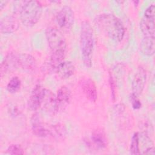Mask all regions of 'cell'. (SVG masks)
<instances>
[{"label":"cell","instance_id":"cell-1","mask_svg":"<svg viewBox=\"0 0 155 155\" xmlns=\"http://www.w3.org/2000/svg\"><path fill=\"white\" fill-rule=\"evenodd\" d=\"M45 36L51 51L50 66L54 70L65 55L67 42L62 33L54 27H48L45 30Z\"/></svg>","mask_w":155,"mask_h":155},{"label":"cell","instance_id":"cell-2","mask_svg":"<svg viewBox=\"0 0 155 155\" xmlns=\"http://www.w3.org/2000/svg\"><path fill=\"white\" fill-rule=\"evenodd\" d=\"M94 23L110 39L116 42L122 40L125 27L120 19L114 15L108 13L99 14L94 18Z\"/></svg>","mask_w":155,"mask_h":155},{"label":"cell","instance_id":"cell-3","mask_svg":"<svg viewBox=\"0 0 155 155\" xmlns=\"http://www.w3.org/2000/svg\"><path fill=\"white\" fill-rule=\"evenodd\" d=\"M94 44V33L90 23L84 21L81 26L80 48L84 64L87 67H91L92 54Z\"/></svg>","mask_w":155,"mask_h":155},{"label":"cell","instance_id":"cell-4","mask_svg":"<svg viewBox=\"0 0 155 155\" xmlns=\"http://www.w3.org/2000/svg\"><path fill=\"white\" fill-rule=\"evenodd\" d=\"M18 13L21 23L27 27H31L40 19L42 13V6L38 1H24L20 5Z\"/></svg>","mask_w":155,"mask_h":155},{"label":"cell","instance_id":"cell-5","mask_svg":"<svg viewBox=\"0 0 155 155\" xmlns=\"http://www.w3.org/2000/svg\"><path fill=\"white\" fill-rule=\"evenodd\" d=\"M154 19L155 6L152 4L146 8L139 23L140 29L144 36H154Z\"/></svg>","mask_w":155,"mask_h":155},{"label":"cell","instance_id":"cell-6","mask_svg":"<svg viewBox=\"0 0 155 155\" xmlns=\"http://www.w3.org/2000/svg\"><path fill=\"white\" fill-rule=\"evenodd\" d=\"M56 19L58 25L61 29L66 31L70 30L74 22L73 10L69 6H64L58 12Z\"/></svg>","mask_w":155,"mask_h":155},{"label":"cell","instance_id":"cell-7","mask_svg":"<svg viewBox=\"0 0 155 155\" xmlns=\"http://www.w3.org/2000/svg\"><path fill=\"white\" fill-rule=\"evenodd\" d=\"M19 67V54L15 51L7 53L1 64V76L15 71Z\"/></svg>","mask_w":155,"mask_h":155},{"label":"cell","instance_id":"cell-8","mask_svg":"<svg viewBox=\"0 0 155 155\" xmlns=\"http://www.w3.org/2000/svg\"><path fill=\"white\" fill-rule=\"evenodd\" d=\"M147 81V71L145 69L139 66L134 76L131 83L132 94L139 96L144 90Z\"/></svg>","mask_w":155,"mask_h":155},{"label":"cell","instance_id":"cell-9","mask_svg":"<svg viewBox=\"0 0 155 155\" xmlns=\"http://www.w3.org/2000/svg\"><path fill=\"white\" fill-rule=\"evenodd\" d=\"M71 92L66 86L61 87L56 96V112L64 111L71 101Z\"/></svg>","mask_w":155,"mask_h":155},{"label":"cell","instance_id":"cell-10","mask_svg":"<svg viewBox=\"0 0 155 155\" xmlns=\"http://www.w3.org/2000/svg\"><path fill=\"white\" fill-rule=\"evenodd\" d=\"M19 27V20L15 15L4 16L0 21V30L2 33L9 34L15 32Z\"/></svg>","mask_w":155,"mask_h":155},{"label":"cell","instance_id":"cell-11","mask_svg":"<svg viewBox=\"0 0 155 155\" xmlns=\"http://www.w3.org/2000/svg\"><path fill=\"white\" fill-rule=\"evenodd\" d=\"M41 108H42L49 113H56V96H54L51 90L45 88H44L43 90Z\"/></svg>","mask_w":155,"mask_h":155},{"label":"cell","instance_id":"cell-12","mask_svg":"<svg viewBox=\"0 0 155 155\" xmlns=\"http://www.w3.org/2000/svg\"><path fill=\"white\" fill-rule=\"evenodd\" d=\"M82 91L86 97L91 102H96L97 98L96 86L94 81L90 78H85L80 82Z\"/></svg>","mask_w":155,"mask_h":155},{"label":"cell","instance_id":"cell-13","mask_svg":"<svg viewBox=\"0 0 155 155\" xmlns=\"http://www.w3.org/2000/svg\"><path fill=\"white\" fill-rule=\"evenodd\" d=\"M43 90L44 87L39 84L33 88L28 100V106L31 110L36 111L41 108Z\"/></svg>","mask_w":155,"mask_h":155},{"label":"cell","instance_id":"cell-14","mask_svg":"<svg viewBox=\"0 0 155 155\" xmlns=\"http://www.w3.org/2000/svg\"><path fill=\"white\" fill-rule=\"evenodd\" d=\"M31 130L35 135L40 137H45L49 136L48 127H45L41 122L38 114L33 115L31 119Z\"/></svg>","mask_w":155,"mask_h":155},{"label":"cell","instance_id":"cell-15","mask_svg":"<svg viewBox=\"0 0 155 155\" xmlns=\"http://www.w3.org/2000/svg\"><path fill=\"white\" fill-rule=\"evenodd\" d=\"M54 71L61 79H67L74 74L75 67L71 61H62L56 67Z\"/></svg>","mask_w":155,"mask_h":155},{"label":"cell","instance_id":"cell-16","mask_svg":"<svg viewBox=\"0 0 155 155\" xmlns=\"http://www.w3.org/2000/svg\"><path fill=\"white\" fill-rule=\"evenodd\" d=\"M19 67L27 72H32L36 68V61L35 58L30 54H20Z\"/></svg>","mask_w":155,"mask_h":155},{"label":"cell","instance_id":"cell-17","mask_svg":"<svg viewBox=\"0 0 155 155\" xmlns=\"http://www.w3.org/2000/svg\"><path fill=\"white\" fill-rule=\"evenodd\" d=\"M141 53L148 56L154 54L155 50L154 36H143L140 43Z\"/></svg>","mask_w":155,"mask_h":155},{"label":"cell","instance_id":"cell-18","mask_svg":"<svg viewBox=\"0 0 155 155\" xmlns=\"http://www.w3.org/2000/svg\"><path fill=\"white\" fill-rule=\"evenodd\" d=\"M91 139L93 143L100 148H104L107 146V139L103 131L96 130L93 131Z\"/></svg>","mask_w":155,"mask_h":155},{"label":"cell","instance_id":"cell-19","mask_svg":"<svg viewBox=\"0 0 155 155\" xmlns=\"http://www.w3.org/2000/svg\"><path fill=\"white\" fill-rule=\"evenodd\" d=\"M49 136L57 139H62L65 137L66 128L62 124H57L48 127Z\"/></svg>","mask_w":155,"mask_h":155},{"label":"cell","instance_id":"cell-20","mask_svg":"<svg viewBox=\"0 0 155 155\" xmlns=\"http://www.w3.org/2000/svg\"><path fill=\"white\" fill-rule=\"evenodd\" d=\"M21 86V81L18 76L13 77L7 85V90L10 93H15L19 90Z\"/></svg>","mask_w":155,"mask_h":155},{"label":"cell","instance_id":"cell-21","mask_svg":"<svg viewBox=\"0 0 155 155\" xmlns=\"http://www.w3.org/2000/svg\"><path fill=\"white\" fill-rule=\"evenodd\" d=\"M130 152L131 154H139L140 153L139 150V136L138 133H134L131 137Z\"/></svg>","mask_w":155,"mask_h":155},{"label":"cell","instance_id":"cell-22","mask_svg":"<svg viewBox=\"0 0 155 155\" xmlns=\"http://www.w3.org/2000/svg\"><path fill=\"white\" fill-rule=\"evenodd\" d=\"M7 152L10 154H24V151L20 145L12 144L7 149Z\"/></svg>","mask_w":155,"mask_h":155},{"label":"cell","instance_id":"cell-23","mask_svg":"<svg viewBox=\"0 0 155 155\" xmlns=\"http://www.w3.org/2000/svg\"><path fill=\"white\" fill-rule=\"evenodd\" d=\"M137 97V96H136L131 94V101L132 107L134 109H136V110L139 109L141 107V102Z\"/></svg>","mask_w":155,"mask_h":155},{"label":"cell","instance_id":"cell-24","mask_svg":"<svg viewBox=\"0 0 155 155\" xmlns=\"http://www.w3.org/2000/svg\"><path fill=\"white\" fill-rule=\"evenodd\" d=\"M109 82H110V85L111 87V90L112 92V96L113 98V100L114 99L115 97V85H114V81L111 77V76H110V78H109Z\"/></svg>","mask_w":155,"mask_h":155},{"label":"cell","instance_id":"cell-25","mask_svg":"<svg viewBox=\"0 0 155 155\" xmlns=\"http://www.w3.org/2000/svg\"><path fill=\"white\" fill-rule=\"evenodd\" d=\"M143 154H152L154 155L155 154V151H154V147H150L147 148L142 153Z\"/></svg>","mask_w":155,"mask_h":155},{"label":"cell","instance_id":"cell-26","mask_svg":"<svg viewBox=\"0 0 155 155\" xmlns=\"http://www.w3.org/2000/svg\"><path fill=\"white\" fill-rule=\"evenodd\" d=\"M8 111H10V113L13 114V115H16V113H18V109L16 107H15V106L10 107V108L8 109Z\"/></svg>","mask_w":155,"mask_h":155},{"label":"cell","instance_id":"cell-27","mask_svg":"<svg viewBox=\"0 0 155 155\" xmlns=\"http://www.w3.org/2000/svg\"><path fill=\"white\" fill-rule=\"evenodd\" d=\"M7 2H8V1H0V8H1V10H2L4 8V7L6 5Z\"/></svg>","mask_w":155,"mask_h":155}]
</instances>
